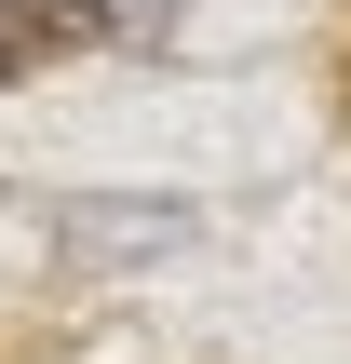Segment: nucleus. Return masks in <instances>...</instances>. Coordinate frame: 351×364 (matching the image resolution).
I'll use <instances>...</instances> for the list:
<instances>
[{
  "label": "nucleus",
  "instance_id": "obj_1",
  "mask_svg": "<svg viewBox=\"0 0 351 364\" xmlns=\"http://www.w3.org/2000/svg\"><path fill=\"white\" fill-rule=\"evenodd\" d=\"M95 27H135V14H108V0H14L0 14V68H27L54 41H95Z\"/></svg>",
  "mask_w": 351,
  "mask_h": 364
}]
</instances>
